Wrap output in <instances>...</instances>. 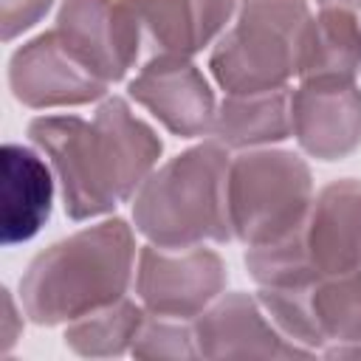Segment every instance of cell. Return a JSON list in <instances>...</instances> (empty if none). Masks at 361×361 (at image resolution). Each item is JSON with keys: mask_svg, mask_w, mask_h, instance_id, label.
<instances>
[{"mask_svg": "<svg viewBox=\"0 0 361 361\" xmlns=\"http://www.w3.org/2000/svg\"><path fill=\"white\" fill-rule=\"evenodd\" d=\"M54 31L107 85L124 79L144 48L124 0H62Z\"/></svg>", "mask_w": 361, "mask_h": 361, "instance_id": "9c48e42d", "label": "cell"}, {"mask_svg": "<svg viewBox=\"0 0 361 361\" xmlns=\"http://www.w3.org/2000/svg\"><path fill=\"white\" fill-rule=\"evenodd\" d=\"M319 8H338V11H347L353 14L358 23H361V0H316Z\"/></svg>", "mask_w": 361, "mask_h": 361, "instance_id": "7402d4cb", "label": "cell"}, {"mask_svg": "<svg viewBox=\"0 0 361 361\" xmlns=\"http://www.w3.org/2000/svg\"><path fill=\"white\" fill-rule=\"evenodd\" d=\"M327 358H361V344H350V347H336L324 353Z\"/></svg>", "mask_w": 361, "mask_h": 361, "instance_id": "603a6c76", "label": "cell"}, {"mask_svg": "<svg viewBox=\"0 0 361 361\" xmlns=\"http://www.w3.org/2000/svg\"><path fill=\"white\" fill-rule=\"evenodd\" d=\"M130 353L138 358H200L195 330L189 324L152 313H147Z\"/></svg>", "mask_w": 361, "mask_h": 361, "instance_id": "d6986e66", "label": "cell"}, {"mask_svg": "<svg viewBox=\"0 0 361 361\" xmlns=\"http://www.w3.org/2000/svg\"><path fill=\"white\" fill-rule=\"evenodd\" d=\"M135 265V234L121 217L79 228L37 254L23 279L20 302L34 324H71L127 296Z\"/></svg>", "mask_w": 361, "mask_h": 361, "instance_id": "7a4b0ae2", "label": "cell"}, {"mask_svg": "<svg viewBox=\"0 0 361 361\" xmlns=\"http://www.w3.org/2000/svg\"><path fill=\"white\" fill-rule=\"evenodd\" d=\"M310 23L307 0H240L234 25L209 54L217 87L226 93L288 87L299 76Z\"/></svg>", "mask_w": 361, "mask_h": 361, "instance_id": "277c9868", "label": "cell"}, {"mask_svg": "<svg viewBox=\"0 0 361 361\" xmlns=\"http://www.w3.org/2000/svg\"><path fill=\"white\" fill-rule=\"evenodd\" d=\"M313 197L310 166L293 149H243L228 164V223L245 248L290 237L305 223Z\"/></svg>", "mask_w": 361, "mask_h": 361, "instance_id": "8992f818", "label": "cell"}, {"mask_svg": "<svg viewBox=\"0 0 361 361\" xmlns=\"http://www.w3.org/2000/svg\"><path fill=\"white\" fill-rule=\"evenodd\" d=\"M147 319V307L135 299H118L65 327V347L87 358H110L133 350L135 336Z\"/></svg>", "mask_w": 361, "mask_h": 361, "instance_id": "ac0fdd59", "label": "cell"}, {"mask_svg": "<svg viewBox=\"0 0 361 361\" xmlns=\"http://www.w3.org/2000/svg\"><path fill=\"white\" fill-rule=\"evenodd\" d=\"M257 299L271 322L313 355L361 344V271L259 288Z\"/></svg>", "mask_w": 361, "mask_h": 361, "instance_id": "52a82bcc", "label": "cell"}, {"mask_svg": "<svg viewBox=\"0 0 361 361\" xmlns=\"http://www.w3.org/2000/svg\"><path fill=\"white\" fill-rule=\"evenodd\" d=\"M200 358H293L313 355L293 344L265 313L257 296L220 293L192 319Z\"/></svg>", "mask_w": 361, "mask_h": 361, "instance_id": "4fadbf2b", "label": "cell"}, {"mask_svg": "<svg viewBox=\"0 0 361 361\" xmlns=\"http://www.w3.org/2000/svg\"><path fill=\"white\" fill-rule=\"evenodd\" d=\"M130 99L180 138L209 135L217 102L203 71L183 56H149L130 82Z\"/></svg>", "mask_w": 361, "mask_h": 361, "instance_id": "7c38bea8", "label": "cell"}, {"mask_svg": "<svg viewBox=\"0 0 361 361\" xmlns=\"http://www.w3.org/2000/svg\"><path fill=\"white\" fill-rule=\"evenodd\" d=\"M54 203V178L39 152L23 144L0 149V231L3 245L31 240L48 220Z\"/></svg>", "mask_w": 361, "mask_h": 361, "instance_id": "9a60e30c", "label": "cell"}, {"mask_svg": "<svg viewBox=\"0 0 361 361\" xmlns=\"http://www.w3.org/2000/svg\"><path fill=\"white\" fill-rule=\"evenodd\" d=\"M361 68V23L338 8L313 14L299 79H355Z\"/></svg>", "mask_w": 361, "mask_h": 361, "instance_id": "e0dca14e", "label": "cell"}, {"mask_svg": "<svg viewBox=\"0 0 361 361\" xmlns=\"http://www.w3.org/2000/svg\"><path fill=\"white\" fill-rule=\"evenodd\" d=\"M245 268L259 288L361 271V180L327 183L290 237L245 251Z\"/></svg>", "mask_w": 361, "mask_h": 361, "instance_id": "5b68a950", "label": "cell"}, {"mask_svg": "<svg viewBox=\"0 0 361 361\" xmlns=\"http://www.w3.org/2000/svg\"><path fill=\"white\" fill-rule=\"evenodd\" d=\"M8 87L20 104L34 110L79 107L107 93V82L76 59L54 28L11 54Z\"/></svg>", "mask_w": 361, "mask_h": 361, "instance_id": "30bf717a", "label": "cell"}, {"mask_svg": "<svg viewBox=\"0 0 361 361\" xmlns=\"http://www.w3.org/2000/svg\"><path fill=\"white\" fill-rule=\"evenodd\" d=\"M3 307H6V330H3V347L8 350V347L17 341V322H20V316H17V307H14V299H11V293H8V290H3Z\"/></svg>", "mask_w": 361, "mask_h": 361, "instance_id": "44dd1931", "label": "cell"}, {"mask_svg": "<svg viewBox=\"0 0 361 361\" xmlns=\"http://www.w3.org/2000/svg\"><path fill=\"white\" fill-rule=\"evenodd\" d=\"M290 127L310 158H347L361 147V87L355 79H299L290 90Z\"/></svg>", "mask_w": 361, "mask_h": 361, "instance_id": "8fae6325", "label": "cell"}, {"mask_svg": "<svg viewBox=\"0 0 361 361\" xmlns=\"http://www.w3.org/2000/svg\"><path fill=\"white\" fill-rule=\"evenodd\" d=\"M133 11L149 56L192 59L214 42L240 0H124Z\"/></svg>", "mask_w": 361, "mask_h": 361, "instance_id": "5bb4252c", "label": "cell"}, {"mask_svg": "<svg viewBox=\"0 0 361 361\" xmlns=\"http://www.w3.org/2000/svg\"><path fill=\"white\" fill-rule=\"evenodd\" d=\"M54 0H3L0 11V25H3V39L11 42L23 31H28L34 23H39Z\"/></svg>", "mask_w": 361, "mask_h": 361, "instance_id": "ffe728a7", "label": "cell"}, {"mask_svg": "<svg viewBox=\"0 0 361 361\" xmlns=\"http://www.w3.org/2000/svg\"><path fill=\"white\" fill-rule=\"evenodd\" d=\"M212 135L228 149H257L290 138V90L226 93L217 104Z\"/></svg>", "mask_w": 361, "mask_h": 361, "instance_id": "2e32d148", "label": "cell"}, {"mask_svg": "<svg viewBox=\"0 0 361 361\" xmlns=\"http://www.w3.org/2000/svg\"><path fill=\"white\" fill-rule=\"evenodd\" d=\"M28 138L51 161L71 220H90L133 200L161 158L158 133L121 96L99 104L96 116H37Z\"/></svg>", "mask_w": 361, "mask_h": 361, "instance_id": "6da1fadb", "label": "cell"}, {"mask_svg": "<svg viewBox=\"0 0 361 361\" xmlns=\"http://www.w3.org/2000/svg\"><path fill=\"white\" fill-rule=\"evenodd\" d=\"M228 147L203 141L155 166L133 195V223L158 248L234 240L228 223Z\"/></svg>", "mask_w": 361, "mask_h": 361, "instance_id": "3957f363", "label": "cell"}, {"mask_svg": "<svg viewBox=\"0 0 361 361\" xmlns=\"http://www.w3.org/2000/svg\"><path fill=\"white\" fill-rule=\"evenodd\" d=\"M228 274L217 251L144 245L135 268V296L152 316L197 319L226 288Z\"/></svg>", "mask_w": 361, "mask_h": 361, "instance_id": "ba28073f", "label": "cell"}]
</instances>
